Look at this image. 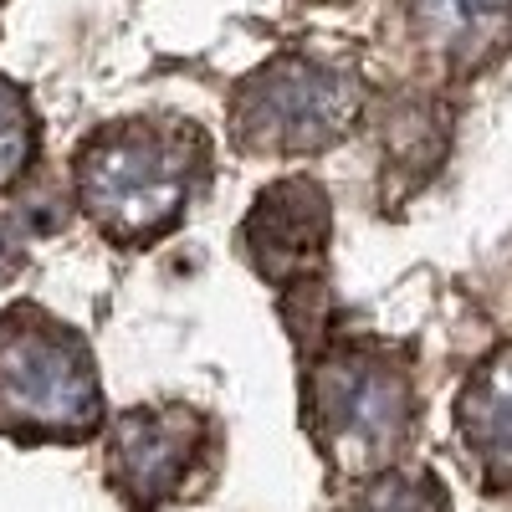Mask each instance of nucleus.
<instances>
[{
    "mask_svg": "<svg viewBox=\"0 0 512 512\" xmlns=\"http://www.w3.org/2000/svg\"><path fill=\"white\" fill-rule=\"evenodd\" d=\"M210 144L175 118H123L77 149V205L118 246H144L185 216Z\"/></svg>",
    "mask_w": 512,
    "mask_h": 512,
    "instance_id": "f257e3e1",
    "label": "nucleus"
},
{
    "mask_svg": "<svg viewBox=\"0 0 512 512\" xmlns=\"http://www.w3.org/2000/svg\"><path fill=\"white\" fill-rule=\"evenodd\" d=\"M205 436V425L185 405L164 410H128L113 425V482L134 507H159L164 497H175L195 446Z\"/></svg>",
    "mask_w": 512,
    "mask_h": 512,
    "instance_id": "423d86ee",
    "label": "nucleus"
},
{
    "mask_svg": "<svg viewBox=\"0 0 512 512\" xmlns=\"http://www.w3.org/2000/svg\"><path fill=\"white\" fill-rule=\"evenodd\" d=\"M338 512H451V502L431 472H420V477H384L359 497H349V507Z\"/></svg>",
    "mask_w": 512,
    "mask_h": 512,
    "instance_id": "1a4fd4ad",
    "label": "nucleus"
},
{
    "mask_svg": "<svg viewBox=\"0 0 512 512\" xmlns=\"http://www.w3.org/2000/svg\"><path fill=\"white\" fill-rule=\"evenodd\" d=\"M303 425L328 466L349 477L390 466L415 425L410 374L384 349H333L308 369Z\"/></svg>",
    "mask_w": 512,
    "mask_h": 512,
    "instance_id": "7ed1b4c3",
    "label": "nucleus"
},
{
    "mask_svg": "<svg viewBox=\"0 0 512 512\" xmlns=\"http://www.w3.org/2000/svg\"><path fill=\"white\" fill-rule=\"evenodd\" d=\"M461 441L472 446L492 487H512V344L497 349L461 390Z\"/></svg>",
    "mask_w": 512,
    "mask_h": 512,
    "instance_id": "6e6552de",
    "label": "nucleus"
},
{
    "mask_svg": "<svg viewBox=\"0 0 512 512\" xmlns=\"http://www.w3.org/2000/svg\"><path fill=\"white\" fill-rule=\"evenodd\" d=\"M359 113V88L349 72L308 62V57H277L262 72H251L231 118L236 144L251 154H318L349 134Z\"/></svg>",
    "mask_w": 512,
    "mask_h": 512,
    "instance_id": "20e7f679",
    "label": "nucleus"
},
{
    "mask_svg": "<svg viewBox=\"0 0 512 512\" xmlns=\"http://www.w3.org/2000/svg\"><path fill=\"white\" fill-rule=\"evenodd\" d=\"M103 425V384L88 344L41 308L0 318V436L82 441Z\"/></svg>",
    "mask_w": 512,
    "mask_h": 512,
    "instance_id": "f03ea898",
    "label": "nucleus"
},
{
    "mask_svg": "<svg viewBox=\"0 0 512 512\" xmlns=\"http://www.w3.org/2000/svg\"><path fill=\"white\" fill-rule=\"evenodd\" d=\"M405 16L451 72H482L512 47V0H405Z\"/></svg>",
    "mask_w": 512,
    "mask_h": 512,
    "instance_id": "0eeeda50",
    "label": "nucleus"
},
{
    "mask_svg": "<svg viewBox=\"0 0 512 512\" xmlns=\"http://www.w3.org/2000/svg\"><path fill=\"white\" fill-rule=\"evenodd\" d=\"M26 262V231L16 216H0V277H11Z\"/></svg>",
    "mask_w": 512,
    "mask_h": 512,
    "instance_id": "9b49d317",
    "label": "nucleus"
},
{
    "mask_svg": "<svg viewBox=\"0 0 512 512\" xmlns=\"http://www.w3.org/2000/svg\"><path fill=\"white\" fill-rule=\"evenodd\" d=\"M241 246L251 256V267L267 282H308V272H318L323 246H328V195L318 180H277L272 190H262L256 210L241 226Z\"/></svg>",
    "mask_w": 512,
    "mask_h": 512,
    "instance_id": "39448f33",
    "label": "nucleus"
},
{
    "mask_svg": "<svg viewBox=\"0 0 512 512\" xmlns=\"http://www.w3.org/2000/svg\"><path fill=\"white\" fill-rule=\"evenodd\" d=\"M36 154V118L16 82L0 77V185H11Z\"/></svg>",
    "mask_w": 512,
    "mask_h": 512,
    "instance_id": "9d476101",
    "label": "nucleus"
}]
</instances>
